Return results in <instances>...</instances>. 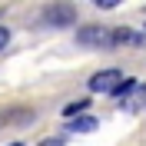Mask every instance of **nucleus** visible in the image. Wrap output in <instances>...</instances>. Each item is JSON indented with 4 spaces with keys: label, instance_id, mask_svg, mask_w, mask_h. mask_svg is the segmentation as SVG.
<instances>
[{
    "label": "nucleus",
    "instance_id": "f257e3e1",
    "mask_svg": "<svg viewBox=\"0 0 146 146\" xmlns=\"http://www.w3.org/2000/svg\"><path fill=\"white\" fill-rule=\"evenodd\" d=\"M76 43L80 46H113V30L110 27H83L76 30Z\"/></svg>",
    "mask_w": 146,
    "mask_h": 146
},
{
    "label": "nucleus",
    "instance_id": "f03ea898",
    "mask_svg": "<svg viewBox=\"0 0 146 146\" xmlns=\"http://www.w3.org/2000/svg\"><path fill=\"white\" fill-rule=\"evenodd\" d=\"M43 20L50 27H70V23H76V7L73 3H50L43 10Z\"/></svg>",
    "mask_w": 146,
    "mask_h": 146
},
{
    "label": "nucleus",
    "instance_id": "7ed1b4c3",
    "mask_svg": "<svg viewBox=\"0 0 146 146\" xmlns=\"http://www.w3.org/2000/svg\"><path fill=\"white\" fill-rule=\"evenodd\" d=\"M126 80L119 70H100L90 76V93H116V86Z\"/></svg>",
    "mask_w": 146,
    "mask_h": 146
},
{
    "label": "nucleus",
    "instance_id": "20e7f679",
    "mask_svg": "<svg viewBox=\"0 0 146 146\" xmlns=\"http://www.w3.org/2000/svg\"><path fill=\"white\" fill-rule=\"evenodd\" d=\"M143 106H146V83H136V86L123 96V110L136 113V110H143Z\"/></svg>",
    "mask_w": 146,
    "mask_h": 146
},
{
    "label": "nucleus",
    "instance_id": "39448f33",
    "mask_svg": "<svg viewBox=\"0 0 146 146\" xmlns=\"http://www.w3.org/2000/svg\"><path fill=\"white\" fill-rule=\"evenodd\" d=\"M93 129H96V119L93 116H76L70 123V133H93Z\"/></svg>",
    "mask_w": 146,
    "mask_h": 146
},
{
    "label": "nucleus",
    "instance_id": "423d86ee",
    "mask_svg": "<svg viewBox=\"0 0 146 146\" xmlns=\"http://www.w3.org/2000/svg\"><path fill=\"white\" fill-rule=\"evenodd\" d=\"M86 106H90V100H76V103H70V106H63V116H76V113H83Z\"/></svg>",
    "mask_w": 146,
    "mask_h": 146
},
{
    "label": "nucleus",
    "instance_id": "0eeeda50",
    "mask_svg": "<svg viewBox=\"0 0 146 146\" xmlns=\"http://www.w3.org/2000/svg\"><path fill=\"white\" fill-rule=\"evenodd\" d=\"M7 40H10V30H7V27H0V50L7 46Z\"/></svg>",
    "mask_w": 146,
    "mask_h": 146
},
{
    "label": "nucleus",
    "instance_id": "6e6552de",
    "mask_svg": "<svg viewBox=\"0 0 146 146\" xmlns=\"http://www.w3.org/2000/svg\"><path fill=\"white\" fill-rule=\"evenodd\" d=\"M40 146H63V139H43Z\"/></svg>",
    "mask_w": 146,
    "mask_h": 146
},
{
    "label": "nucleus",
    "instance_id": "1a4fd4ad",
    "mask_svg": "<svg viewBox=\"0 0 146 146\" xmlns=\"http://www.w3.org/2000/svg\"><path fill=\"white\" fill-rule=\"evenodd\" d=\"M13 146H23V143H13Z\"/></svg>",
    "mask_w": 146,
    "mask_h": 146
}]
</instances>
